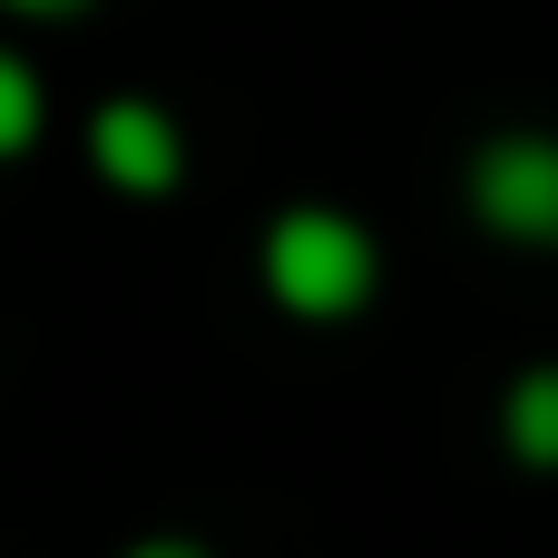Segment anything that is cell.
Listing matches in <instances>:
<instances>
[{"mask_svg":"<svg viewBox=\"0 0 558 558\" xmlns=\"http://www.w3.org/2000/svg\"><path fill=\"white\" fill-rule=\"evenodd\" d=\"M265 275H275V294H284L294 314H353V304L373 294V245H363V226H343V216H284Z\"/></svg>","mask_w":558,"mask_h":558,"instance_id":"1","label":"cell"},{"mask_svg":"<svg viewBox=\"0 0 558 558\" xmlns=\"http://www.w3.org/2000/svg\"><path fill=\"white\" fill-rule=\"evenodd\" d=\"M471 196L500 235H530L558 245V137H500L481 167H471Z\"/></svg>","mask_w":558,"mask_h":558,"instance_id":"2","label":"cell"},{"mask_svg":"<svg viewBox=\"0 0 558 558\" xmlns=\"http://www.w3.org/2000/svg\"><path fill=\"white\" fill-rule=\"evenodd\" d=\"M98 167H108L118 186H167V177H177V128H167L157 108H108V118H98Z\"/></svg>","mask_w":558,"mask_h":558,"instance_id":"3","label":"cell"},{"mask_svg":"<svg viewBox=\"0 0 558 558\" xmlns=\"http://www.w3.org/2000/svg\"><path fill=\"white\" fill-rule=\"evenodd\" d=\"M510 451L530 471H558V373H530L510 392Z\"/></svg>","mask_w":558,"mask_h":558,"instance_id":"4","label":"cell"},{"mask_svg":"<svg viewBox=\"0 0 558 558\" xmlns=\"http://www.w3.org/2000/svg\"><path fill=\"white\" fill-rule=\"evenodd\" d=\"M39 137V88H29V69L20 59H0V157L10 147H29Z\"/></svg>","mask_w":558,"mask_h":558,"instance_id":"5","label":"cell"},{"mask_svg":"<svg viewBox=\"0 0 558 558\" xmlns=\"http://www.w3.org/2000/svg\"><path fill=\"white\" fill-rule=\"evenodd\" d=\"M137 558H196V549H177V539H157V549H137Z\"/></svg>","mask_w":558,"mask_h":558,"instance_id":"6","label":"cell"},{"mask_svg":"<svg viewBox=\"0 0 558 558\" xmlns=\"http://www.w3.org/2000/svg\"><path fill=\"white\" fill-rule=\"evenodd\" d=\"M10 10H78V0H10Z\"/></svg>","mask_w":558,"mask_h":558,"instance_id":"7","label":"cell"}]
</instances>
